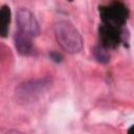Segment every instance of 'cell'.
<instances>
[{
  "instance_id": "11",
  "label": "cell",
  "mask_w": 134,
  "mask_h": 134,
  "mask_svg": "<svg viewBox=\"0 0 134 134\" xmlns=\"http://www.w3.org/2000/svg\"><path fill=\"white\" fill-rule=\"evenodd\" d=\"M128 134H134V125H133L132 127L129 128V130H128Z\"/></svg>"
},
{
  "instance_id": "6",
  "label": "cell",
  "mask_w": 134,
  "mask_h": 134,
  "mask_svg": "<svg viewBox=\"0 0 134 134\" xmlns=\"http://www.w3.org/2000/svg\"><path fill=\"white\" fill-rule=\"evenodd\" d=\"M32 38L20 32L16 31L14 36V44L16 47V50L21 55H29L34 51V45H32Z\"/></svg>"
},
{
  "instance_id": "10",
  "label": "cell",
  "mask_w": 134,
  "mask_h": 134,
  "mask_svg": "<svg viewBox=\"0 0 134 134\" xmlns=\"http://www.w3.org/2000/svg\"><path fill=\"white\" fill-rule=\"evenodd\" d=\"M5 134H23V133L20 132V131H17V130H9V131H7Z\"/></svg>"
},
{
  "instance_id": "7",
  "label": "cell",
  "mask_w": 134,
  "mask_h": 134,
  "mask_svg": "<svg viewBox=\"0 0 134 134\" xmlns=\"http://www.w3.org/2000/svg\"><path fill=\"white\" fill-rule=\"evenodd\" d=\"M10 22V9L7 5H2L0 8V35L5 38L8 32V26Z\"/></svg>"
},
{
  "instance_id": "4",
  "label": "cell",
  "mask_w": 134,
  "mask_h": 134,
  "mask_svg": "<svg viewBox=\"0 0 134 134\" xmlns=\"http://www.w3.org/2000/svg\"><path fill=\"white\" fill-rule=\"evenodd\" d=\"M16 23L18 31L30 38H36L40 35V25L35 15L26 7L18 8L16 13Z\"/></svg>"
},
{
  "instance_id": "3",
  "label": "cell",
  "mask_w": 134,
  "mask_h": 134,
  "mask_svg": "<svg viewBox=\"0 0 134 134\" xmlns=\"http://www.w3.org/2000/svg\"><path fill=\"white\" fill-rule=\"evenodd\" d=\"M102 20L105 25H110L114 27L121 26L128 18L127 6L120 2H112L107 6H103L99 9Z\"/></svg>"
},
{
  "instance_id": "2",
  "label": "cell",
  "mask_w": 134,
  "mask_h": 134,
  "mask_svg": "<svg viewBox=\"0 0 134 134\" xmlns=\"http://www.w3.org/2000/svg\"><path fill=\"white\" fill-rule=\"evenodd\" d=\"M51 85V80L48 77L30 80L20 84L16 88V98L21 104H28L38 99Z\"/></svg>"
},
{
  "instance_id": "1",
  "label": "cell",
  "mask_w": 134,
  "mask_h": 134,
  "mask_svg": "<svg viewBox=\"0 0 134 134\" xmlns=\"http://www.w3.org/2000/svg\"><path fill=\"white\" fill-rule=\"evenodd\" d=\"M54 36L63 50L70 54L82 51L84 42L80 31L68 20H60L54 24Z\"/></svg>"
},
{
  "instance_id": "5",
  "label": "cell",
  "mask_w": 134,
  "mask_h": 134,
  "mask_svg": "<svg viewBox=\"0 0 134 134\" xmlns=\"http://www.w3.org/2000/svg\"><path fill=\"white\" fill-rule=\"evenodd\" d=\"M99 37L102 41V46L105 48H114L118 45L121 40V32L118 30V27L103 25L99 28Z\"/></svg>"
},
{
  "instance_id": "9",
  "label": "cell",
  "mask_w": 134,
  "mask_h": 134,
  "mask_svg": "<svg viewBox=\"0 0 134 134\" xmlns=\"http://www.w3.org/2000/svg\"><path fill=\"white\" fill-rule=\"evenodd\" d=\"M50 59L52 60V61H54V62H61L62 61V55L60 54V53H58V52H55V51H53V52H51L50 54Z\"/></svg>"
},
{
  "instance_id": "8",
  "label": "cell",
  "mask_w": 134,
  "mask_h": 134,
  "mask_svg": "<svg viewBox=\"0 0 134 134\" xmlns=\"http://www.w3.org/2000/svg\"><path fill=\"white\" fill-rule=\"evenodd\" d=\"M93 54H94V58L96 59V61L99 63L106 64L110 61V54L108 52V49L105 48L104 46H102L100 44L95 46V48L93 50Z\"/></svg>"
}]
</instances>
